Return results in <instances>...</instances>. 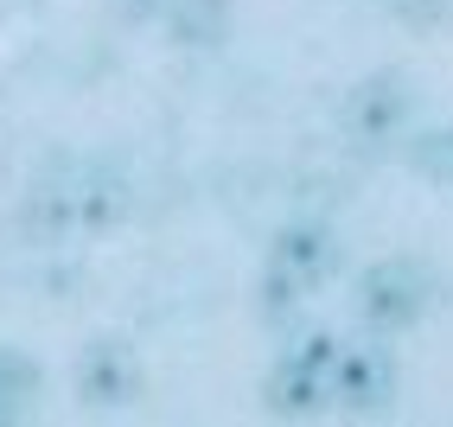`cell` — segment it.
<instances>
[{
  "label": "cell",
  "mask_w": 453,
  "mask_h": 427,
  "mask_svg": "<svg viewBox=\"0 0 453 427\" xmlns=\"http://www.w3.org/2000/svg\"><path fill=\"white\" fill-rule=\"evenodd\" d=\"M332 402L345 415H389L396 402V357L377 345H345L332 363Z\"/></svg>",
  "instance_id": "cell-4"
},
{
  "label": "cell",
  "mask_w": 453,
  "mask_h": 427,
  "mask_svg": "<svg viewBox=\"0 0 453 427\" xmlns=\"http://www.w3.org/2000/svg\"><path fill=\"white\" fill-rule=\"evenodd\" d=\"M33 402H39V363L13 345H0V421H26Z\"/></svg>",
  "instance_id": "cell-9"
},
{
  "label": "cell",
  "mask_w": 453,
  "mask_h": 427,
  "mask_svg": "<svg viewBox=\"0 0 453 427\" xmlns=\"http://www.w3.org/2000/svg\"><path fill=\"white\" fill-rule=\"evenodd\" d=\"M128 210H134V186L122 172L103 166V160H71V166L45 172L39 186L26 192L19 224H26V236H39V242H77V236L115 230Z\"/></svg>",
  "instance_id": "cell-1"
},
{
  "label": "cell",
  "mask_w": 453,
  "mask_h": 427,
  "mask_svg": "<svg viewBox=\"0 0 453 427\" xmlns=\"http://www.w3.org/2000/svg\"><path fill=\"white\" fill-rule=\"evenodd\" d=\"M409 115H415L409 77L377 71V77H365V83H351V89H345V103H339V128H345L357 147H389V141H403Z\"/></svg>",
  "instance_id": "cell-2"
},
{
  "label": "cell",
  "mask_w": 453,
  "mask_h": 427,
  "mask_svg": "<svg viewBox=\"0 0 453 427\" xmlns=\"http://www.w3.org/2000/svg\"><path fill=\"white\" fill-rule=\"evenodd\" d=\"M339 236H332L326 224H288L281 236H275V255H268V268L275 274H288L294 287H319V281H332L339 274Z\"/></svg>",
  "instance_id": "cell-6"
},
{
  "label": "cell",
  "mask_w": 453,
  "mask_h": 427,
  "mask_svg": "<svg viewBox=\"0 0 453 427\" xmlns=\"http://www.w3.org/2000/svg\"><path fill=\"white\" fill-rule=\"evenodd\" d=\"M403 26H453V0H383Z\"/></svg>",
  "instance_id": "cell-13"
},
{
  "label": "cell",
  "mask_w": 453,
  "mask_h": 427,
  "mask_svg": "<svg viewBox=\"0 0 453 427\" xmlns=\"http://www.w3.org/2000/svg\"><path fill=\"white\" fill-rule=\"evenodd\" d=\"M300 294H307V287H294L288 274H275V268L262 274V313L268 319H294L300 313Z\"/></svg>",
  "instance_id": "cell-12"
},
{
  "label": "cell",
  "mask_w": 453,
  "mask_h": 427,
  "mask_svg": "<svg viewBox=\"0 0 453 427\" xmlns=\"http://www.w3.org/2000/svg\"><path fill=\"white\" fill-rule=\"evenodd\" d=\"M77 402H83V408H103V415L134 408V402H141V363H134V351L115 345V339L89 345V351L77 357Z\"/></svg>",
  "instance_id": "cell-5"
},
{
  "label": "cell",
  "mask_w": 453,
  "mask_h": 427,
  "mask_svg": "<svg viewBox=\"0 0 453 427\" xmlns=\"http://www.w3.org/2000/svg\"><path fill=\"white\" fill-rule=\"evenodd\" d=\"M166 7H173V0H115V13L134 19V26H141V19H154V13H166Z\"/></svg>",
  "instance_id": "cell-14"
},
{
  "label": "cell",
  "mask_w": 453,
  "mask_h": 427,
  "mask_svg": "<svg viewBox=\"0 0 453 427\" xmlns=\"http://www.w3.org/2000/svg\"><path fill=\"white\" fill-rule=\"evenodd\" d=\"M409 160H415L421 179H441V186H453V128L415 134V141H409Z\"/></svg>",
  "instance_id": "cell-10"
},
{
  "label": "cell",
  "mask_w": 453,
  "mask_h": 427,
  "mask_svg": "<svg viewBox=\"0 0 453 427\" xmlns=\"http://www.w3.org/2000/svg\"><path fill=\"white\" fill-rule=\"evenodd\" d=\"M236 0H173V45L186 51H218L230 39Z\"/></svg>",
  "instance_id": "cell-8"
},
{
  "label": "cell",
  "mask_w": 453,
  "mask_h": 427,
  "mask_svg": "<svg viewBox=\"0 0 453 427\" xmlns=\"http://www.w3.org/2000/svg\"><path fill=\"white\" fill-rule=\"evenodd\" d=\"M339 339L332 332H307V339H294L288 345V363H307V370H319V377H332V363H339Z\"/></svg>",
  "instance_id": "cell-11"
},
{
  "label": "cell",
  "mask_w": 453,
  "mask_h": 427,
  "mask_svg": "<svg viewBox=\"0 0 453 427\" xmlns=\"http://www.w3.org/2000/svg\"><path fill=\"white\" fill-rule=\"evenodd\" d=\"M262 402H268V415H288V421H313V415H326L332 408V377H319V370H307V363H275L268 370V383H262Z\"/></svg>",
  "instance_id": "cell-7"
},
{
  "label": "cell",
  "mask_w": 453,
  "mask_h": 427,
  "mask_svg": "<svg viewBox=\"0 0 453 427\" xmlns=\"http://www.w3.org/2000/svg\"><path fill=\"white\" fill-rule=\"evenodd\" d=\"M428 300H434V281L415 262H371L357 274V313H365V325H377V332L415 325L428 313Z\"/></svg>",
  "instance_id": "cell-3"
}]
</instances>
